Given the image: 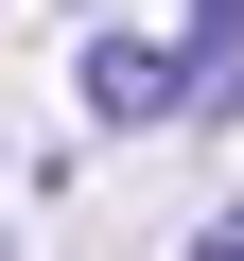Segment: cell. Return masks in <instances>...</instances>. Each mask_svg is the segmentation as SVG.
I'll return each instance as SVG.
<instances>
[{
	"label": "cell",
	"mask_w": 244,
	"mask_h": 261,
	"mask_svg": "<svg viewBox=\"0 0 244 261\" xmlns=\"http://www.w3.org/2000/svg\"><path fill=\"white\" fill-rule=\"evenodd\" d=\"M87 122H192V53H157V35H87Z\"/></svg>",
	"instance_id": "cell-1"
},
{
	"label": "cell",
	"mask_w": 244,
	"mask_h": 261,
	"mask_svg": "<svg viewBox=\"0 0 244 261\" xmlns=\"http://www.w3.org/2000/svg\"><path fill=\"white\" fill-rule=\"evenodd\" d=\"M175 53H192V122H227V105H244V0H192Z\"/></svg>",
	"instance_id": "cell-2"
},
{
	"label": "cell",
	"mask_w": 244,
	"mask_h": 261,
	"mask_svg": "<svg viewBox=\"0 0 244 261\" xmlns=\"http://www.w3.org/2000/svg\"><path fill=\"white\" fill-rule=\"evenodd\" d=\"M192 261H244V209H227V226H209V244H192Z\"/></svg>",
	"instance_id": "cell-3"
}]
</instances>
